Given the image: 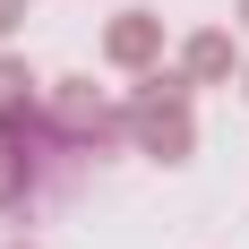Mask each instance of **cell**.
<instances>
[{
    "label": "cell",
    "mask_w": 249,
    "mask_h": 249,
    "mask_svg": "<svg viewBox=\"0 0 249 249\" xmlns=\"http://www.w3.org/2000/svg\"><path fill=\"white\" fill-rule=\"evenodd\" d=\"M189 77L180 69H146L138 77V95H129V138H138V155H155V163H189L198 155V112H189Z\"/></svg>",
    "instance_id": "cell-1"
},
{
    "label": "cell",
    "mask_w": 249,
    "mask_h": 249,
    "mask_svg": "<svg viewBox=\"0 0 249 249\" xmlns=\"http://www.w3.org/2000/svg\"><path fill=\"white\" fill-rule=\"evenodd\" d=\"M43 112H52V129H60L77 155H103L112 138H129V103L95 95V77H60V86L43 95Z\"/></svg>",
    "instance_id": "cell-2"
},
{
    "label": "cell",
    "mask_w": 249,
    "mask_h": 249,
    "mask_svg": "<svg viewBox=\"0 0 249 249\" xmlns=\"http://www.w3.org/2000/svg\"><path fill=\"white\" fill-rule=\"evenodd\" d=\"M103 60L129 69V77L163 69V18H155V9H121V18L103 26Z\"/></svg>",
    "instance_id": "cell-3"
},
{
    "label": "cell",
    "mask_w": 249,
    "mask_h": 249,
    "mask_svg": "<svg viewBox=\"0 0 249 249\" xmlns=\"http://www.w3.org/2000/svg\"><path fill=\"white\" fill-rule=\"evenodd\" d=\"M43 146H69V138H43ZM43 163L52 155H26V138H0V215H26V206L43 198Z\"/></svg>",
    "instance_id": "cell-4"
},
{
    "label": "cell",
    "mask_w": 249,
    "mask_h": 249,
    "mask_svg": "<svg viewBox=\"0 0 249 249\" xmlns=\"http://www.w3.org/2000/svg\"><path fill=\"white\" fill-rule=\"evenodd\" d=\"M241 69L249 60H241V43H232L224 26H198V35L180 43V77H189V86H232Z\"/></svg>",
    "instance_id": "cell-5"
},
{
    "label": "cell",
    "mask_w": 249,
    "mask_h": 249,
    "mask_svg": "<svg viewBox=\"0 0 249 249\" xmlns=\"http://www.w3.org/2000/svg\"><path fill=\"white\" fill-rule=\"evenodd\" d=\"M9 103H35V69H26L18 52H0V112Z\"/></svg>",
    "instance_id": "cell-6"
},
{
    "label": "cell",
    "mask_w": 249,
    "mask_h": 249,
    "mask_svg": "<svg viewBox=\"0 0 249 249\" xmlns=\"http://www.w3.org/2000/svg\"><path fill=\"white\" fill-rule=\"evenodd\" d=\"M18 26H26V0H0V43H9Z\"/></svg>",
    "instance_id": "cell-7"
},
{
    "label": "cell",
    "mask_w": 249,
    "mask_h": 249,
    "mask_svg": "<svg viewBox=\"0 0 249 249\" xmlns=\"http://www.w3.org/2000/svg\"><path fill=\"white\" fill-rule=\"evenodd\" d=\"M232 18H241V35H249V0H241V9H232Z\"/></svg>",
    "instance_id": "cell-8"
},
{
    "label": "cell",
    "mask_w": 249,
    "mask_h": 249,
    "mask_svg": "<svg viewBox=\"0 0 249 249\" xmlns=\"http://www.w3.org/2000/svg\"><path fill=\"white\" fill-rule=\"evenodd\" d=\"M9 249H35V241H9Z\"/></svg>",
    "instance_id": "cell-9"
},
{
    "label": "cell",
    "mask_w": 249,
    "mask_h": 249,
    "mask_svg": "<svg viewBox=\"0 0 249 249\" xmlns=\"http://www.w3.org/2000/svg\"><path fill=\"white\" fill-rule=\"evenodd\" d=\"M241 95H249V69H241Z\"/></svg>",
    "instance_id": "cell-10"
}]
</instances>
